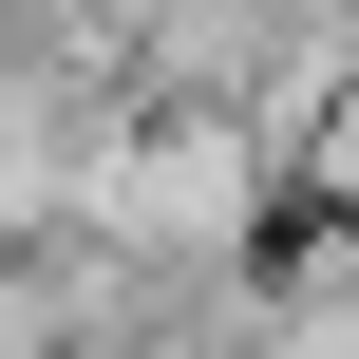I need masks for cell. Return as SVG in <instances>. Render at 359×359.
Segmentation results:
<instances>
[{
    "label": "cell",
    "mask_w": 359,
    "mask_h": 359,
    "mask_svg": "<svg viewBox=\"0 0 359 359\" xmlns=\"http://www.w3.org/2000/svg\"><path fill=\"white\" fill-rule=\"evenodd\" d=\"M57 227L114 246V265H151V284H189V265H265V246H284V151H265L246 114H151V95H133V114L76 151Z\"/></svg>",
    "instance_id": "1"
}]
</instances>
